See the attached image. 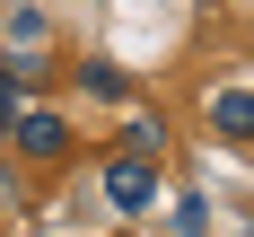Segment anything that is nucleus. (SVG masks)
Listing matches in <instances>:
<instances>
[{
  "instance_id": "obj_3",
  "label": "nucleus",
  "mask_w": 254,
  "mask_h": 237,
  "mask_svg": "<svg viewBox=\"0 0 254 237\" xmlns=\"http://www.w3.org/2000/svg\"><path fill=\"white\" fill-rule=\"evenodd\" d=\"M79 88H88L97 105H131V97H140L131 71H123V62H105V53H97V62H79Z\"/></svg>"
},
{
  "instance_id": "obj_6",
  "label": "nucleus",
  "mask_w": 254,
  "mask_h": 237,
  "mask_svg": "<svg viewBox=\"0 0 254 237\" xmlns=\"http://www.w3.org/2000/svg\"><path fill=\"white\" fill-rule=\"evenodd\" d=\"M123 150L158 158V150H167V123H158V114H131V132H123Z\"/></svg>"
},
{
  "instance_id": "obj_4",
  "label": "nucleus",
  "mask_w": 254,
  "mask_h": 237,
  "mask_svg": "<svg viewBox=\"0 0 254 237\" xmlns=\"http://www.w3.org/2000/svg\"><path fill=\"white\" fill-rule=\"evenodd\" d=\"M210 132L219 141H254V88H219L210 97Z\"/></svg>"
},
{
  "instance_id": "obj_2",
  "label": "nucleus",
  "mask_w": 254,
  "mask_h": 237,
  "mask_svg": "<svg viewBox=\"0 0 254 237\" xmlns=\"http://www.w3.org/2000/svg\"><path fill=\"white\" fill-rule=\"evenodd\" d=\"M9 141H18L26 158H44V167H53V158L70 150V123H62L53 105H18V123H9Z\"/></svg>"
},
{
  "instance_id": "obj_5",
  "label": "nucleus",
  "mask_w": 254,
  "mask_h": 237,
  "mask_svg": "<svg viewBox=\"0 0 254 237\" xmlns=\"http://www.w3.org/2000/svg\"><path fill=\"white\" fill-rule=\"evenodd\" d=\"M44 9H26V0H18V9H9V18H0V35H9V44H44Z\"/></svg>"
},
{
  "instance_id": "obj_1",
  "label": "nucleus",
  "mask_w": 254,
  "mask_h": 237,
  "mask_svg": "<svg viewBox=\"0 0 254 237\" xmlns=\"http://www.w3.org/2000/svg\"><path fill=\"white\" fill-rule=\"evenodd\" d=\"M105 202L114 211H149L158 202V167L140 150H114V167H105Z\"/></svg>"
},
{
  "instance_id": "obj_8",
  "label": "nucleus",
  "mask_w": 254,
  "mask_h": 237,
  "mask_svg": "<svg viewBox=\"0 0 254 237\" xmlns=\"http://www.w3.org/2000/svg\"><path fill=\"white\" fill-rule=\"evenodd\" d=\"M0 202H9V176H0Z\"/></svg>"
},
{
  "instance_id": "obj_7",
  "label": "nucleus",
  "mask_w": 254,
  "mask_h": 237,
  "mask_svg": "<svg viewBox=\"0 0 254 237\" xmlns=\"http://www.w3.org/2000/svg\"><path fill=\"white\" fill-rule=\"evenodd\" d=\"M18 97H26V88H18V79H9V71H0V132L18 123Z\"/></svg>"
}]
</instances>
